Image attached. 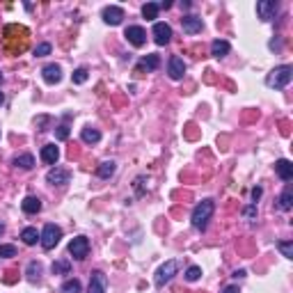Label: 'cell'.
Segmentation results:
<instances>
[{
	"mask_svg": "<svg viewBox=\"0 0 293 293\" xmlns=\"http://www.w3.org/2000/svg\"><path fill=\"white\" fill-rule=\"evenodd\" d=\"M213 211H215L213 200H202L200 204L193 208V215H190L195 229L204 232V229H206V225H208V220H211V215H213Z\"/></svg>",
	"mask_w": 293,
	"mask_h": 293,
	"instance_id": "6da1fadb",
	"label": "cell"
},
{
	"mask_svg": "<svg viewBox=\"0 0 293 293\" xmlns=\"http://www.w3.org/2000/svg\"><path fill=\"white\" fill-rule=\"evenodd\" d=\"M291 78H293V67L291 64H282V67H275L273 71L268 73L266 85L275 87V89H284L291 83Z\"/></svg>",
	"mask_w": 293,
	"mask_h": 293,
	"instance_id": "7a4b0ae2",
	"label": "cell"
},
{
	"mask_svg": "<svg viewBox=\"0 0 293 293\" xmlns=\"http://www.w3.org/2000/svg\"><path fill=\"white\" fill-rule=\"evenodd\" d=\"M62 238V229L58 225H53V222H48L46 227H44V232L39 234V243L44 250H53L58 243H60Z\"/></svg>",
	"mask_w": 293,
	"mask_h": 293,
	"instance_id": "3957f363",
	"label": "cell"
},
{
	"mask_svg": "<svg viewBox=\"0 0 293 293\" xmlns=\"http://www.w3.org/2000/svg\"><path fill=\"white\" fill-rule=\"evenodd\" d=\"M176 270H179V261H174V259L165 261V264L158 268V273H156V287H165L167 282L176 275Z\"/></svg>",
	"mask_w": 293,
	"mask_h": 293,
	"instance_id": "277c9868",
	"label": "cell"
},
{
	"mask_svg": "<svg viewBox=\"0 0 293 293\" xmlns=\"http://www.w3.org/2000/svg\"><path fill=\"white\" fill-rule=\"evenodd\" d=\"M69 254H71L76 261H83L89 254V240L85 236H76V238L69 243Z\"/></svg>",
	"mask_w": 293,
	"mask_h": 293,
	"instance_id": "5b68a950",
	"label": "cell"
},
{
	"mask_svg": "<svg viewBox=\"0 0 293 293\" xmlns=\"http://www.w3.org/2000/svg\"><path fill=\"white\" fill-rule=\"evenodd\" d=\"M277 9H280V2H275V0H259L257 2V16L261 21H273Z\"/></svg>",
	"mask_w": 293,
	"mask_h": 293,
	"instance_id": "8992f818",
	"label": "cell"
},
{
	"mask_svg": "<svg viewBox=\"0 0 293 293\" xmlns=\"http://www.w3.org/2000/svg\"><path fill=\"white\" fill-rule=\"evenodd\" d=\"M46 181L51 186H67L69 181H71V172L64 170V167H51L46 174Z\"/></svg>",
	"mask_w": 293,
	"mask_h": 293,
	"instance_id": "52a82bcc",
	"label": "cell"
},
{
	"mask_svg": "<svg viewBox=\"0 0 293 293\" xmlns=\"http://www.w3.org/2000/svg\"><path fill=\"white\" fill-rule=\"evenodd\" d=\"M124 37H126L128 44L135 48H142L146 44V32H145V28H140V26H128Z\"/></svg>",
	"mask_w": 293,
	"mask_h": 293,
	"instance_id": "ba28073f",
	"label": "cell"
},
{
	"mask_svg": "<svg viewBox=\"0 0 293 293\" xmlns=\"http://www.w3.org/2000/svg\"><path fill=\"white\" fill-rule=\"evenodd\" d=\"M108 289V277L101 270H94L89 275V287H87V293H106Z\"/></svg>",
	"mask_w": 293,
	"mask_h": 293,
	"instance_id": "9c48e42d",
	"label": "cell"
},
{
	"mask_svg": "<svg viewBox=\"0 0 293 293\" xmlns=\"http://www.w3.org/2000/svg\"><path fill=\"white\" fill-rule=\"evenodd\" d=\"M170 39H172V28L167 23H153V41L158 46H165L170 44Z\"/></svg>",
	"mask_w": 293,
	"mask_h": 293,
	"instance_id": "30bf717a",
	"label": "cell"
},
{
	"mask_svg": "<svg viewBox=\"0 0 293 293\" xmlns=\"http://www.w3.org/2000/svg\"><path fill=\"white\" fill-rule=\"evenodd\" d=\"M167 73H170V78L172 80H181L183 78V73H186V62L181 60L179 55H172L170 62H167Z\"/></svg>",
	"mask_w": 293,
	"mask_h": 293,
	"instance_id": "8fae6325",
	"label": "cell"
},
{
	"mask_svg": "<svg viewBox=\"0 0 293 293\" xmlns=\"http://www.w3.org/2000/svg\"><path fill=\"white\" fill-rule=\"evenodd\" d=\"M103 21H106L108 26H119L121 23V19H124V9L121 7H117V5H110V7H106L103 9Z\"/></svg>",
	"mask_w": 293,
	"mask_h": 293,
	"instance_id": "7c38bea8",
	"label": "cell"
},
{
	"mask_svg": "<svg viewBox=\"0 0 293 293\" xmlns=\"http://www.w3.org/2000/svg\"><path fill=\"white\" fill-rule=\"evenodd\" d=\"M181 28H183L186 34H197V32H202L204 23H202L200 16H183L181 19Z\"/></svg>",
	"mask_w": 293,
	"mask_h": 293,
	"instance_id": "4fadbf2b",
	"label": "cell"
},
{
	"mask_svg": "<svg viewBox=\"0 0 293 293\" xmlns=\"http://www.w3.org/2000/svg\"><path fill=\"white\" fill-rule=\"evenodd\" d=\"M275 172H277V176H280L282 181H291L293 179V163L287 158H280L275 163Z\"/></svg>",
	"mask_w": 293,
	"mask_h": 293,
	"instance_id": "5bb4252c",
	"label": "cell"
},
{
	"mask_svg": "<svg viewBox=\"0 0 293 293\" xmlns=\"http://www.w3.org/2000/svg\"><path fill=\"white\" fill-rule=\"evenodd\" d=\"M41 73H44V80H46L48 85H58L62 80V69L58 64H46V67L41 69Z\"/></svg>",
	"mask_w": 293,
	"mask_h": 293,
	"instance_id": "9a60e30c",
	"label": "cell"
},
{
	"mask_svg": "<svg viewBox=\"0 0 293 293\" xmlns=\"http://www.w3.org/2000/svg\"><path fill=\"white\" fill-rule=\"evenodd\" d=\"M60 158V149L55 145H44L41 146V160L46 163V165H55Z\"/></svg>",
	"mask_w": 293,
	"mask_h": 293,
	"instance_id": "2e32d148",
	"label": "cell"
},
{
	"mask_svg": "<svg viewBox=\"0 0 293 293\" xmlns=\"http://www.w3.org/2000/svg\"><path fill=\"white\" fill-rule=\"evenodd\" d=\"M21 208H23L26 213H30V215L39 213V211H41V200H39V197H34V195H28L26 200L21 202Z\"/></svg>",
	"mask_w": 293,
	"mask_h": 293,
	"instance_id": "e0dca14e",
	"label": "cell"
},
{
	"mask_svg": "<svg viewBox=\"0 0 293 293\" xmlns=\"http://www.w3.org/2000/svg\"><path fill=\"white\" fill-rule=\"evenodd\" d=\"M160 67V58L158 55H146V58H142L140 64H138V73H142L146 69V71H156V69Z\"/></svg>",
	"mask_w": 293,
	"mask_h": 293,
	"instance_id": "ac0fdd59",
	"label": "cell"
},
{
	"mask_svg": "<svg viewBox=\"0 0 293 293\" xmlns=\"http://www.w3.org/2000/svg\"><path fill=\"white\" fill-rule=\"evenodd\" d=\"M229 51H232V46H229V41H227V39H215L213 44H211V55L218 58V60H220V58H225Z\"/></svg>",
	"mask_w": 293,
	"mask_h": 293,
	"instance_id": "d6986e66",
	"label": "cell"
},
{
	"mask_svg": "<svg viewBox=\"0 0 293 293\" xmlns=\"http://www.w3.org/2000/svg\"><path fill=\"white\" fill-rule=\"evenodd\" d=\"M115 172H117V163H115V160H106V163H101V165L96 167V174H99L101 179H110Z\"/></svg>",
	"mask_w": 293,
	"mask_h": 293,
	"instance_id": "ffe728a7",
	"label": "cell"
},
{
	"mask_svg": "<svg viewBox=\"0 0 293 293\" xmlns=\"http://www.w3.org/2000/svg\"><path fill=\"white\" fill-rule=\"evenodd\" d=\"M14 167H21V170H32L34 167V158L32 153H21V156H16V158L12 160Z\"/></svg>",
	"mask_w": 293,
	"mask_h": 293,
	"instance_id": "44dd1931",
	"label": "cell"
},
{
	"mask_svg": "<svg viewBox=\"0 0 293 293\" xmlns=\"http://www.w3.org/2000/svg\"><path fill=\"white\" fill-rule=\"evenodd\" d=\"M80 138H83V142H85V145H96V142L101 140V131H99V128L87 126V128H83Z\"/></svg>",
	"mask_w": 293,
	"mask_h": 293,
	"instance_id": "7402d4cb",
	"label": "cell"
},
{
	"mask_svg": "<svg viewBox=\"0 0 293 293\" xmlns=\"http://www.w3.org/2000/svg\"><path fill=\"white\" fill-rule=\"evenodd\" d=\"M277 206H280L282 211H289V208L293 206V190H291V186L284 188V193H282L280 200H277Z\"/></svg>",
	"mask_w": 293,
	"mask_h": 293,
	"instance_id": "603a6c76",
	"label": "cell"
},
{
	"mask_svg": "<svg viewBox=\"0 0 293 293\" xmlns=\"http://www.w3.org/2000/svg\"><path fill=\"white\" fill-rule=\"evenodd\" d=\"M21 238L26 245H37V240H39V232L34 229V227H26L23 232H21Z\"/></svg>",
	"mask_w": 293,
	"mask_h": 293,
	"instance_id": "cb8c5ba5",
	"label": "cell"
},
{
	"mask_svg": "<svg viewBox=\"0 0 293 293\" xmlns=\"http://www.w3.org/2000/svg\"><path fill=\"white\" fill-rule=\"evenodd\" d=\"M158 12H160L158 2H146V5L142 7V16H145L146 21H153L156 16H158Z\"/></svg>",
	"mask_w": 293,
	"mask_h": 293,
	"instance_id": "d4e9b609",
	"label": "cell"
},
{
	"mask_svg": "<svg viewBox=\"0 0 293 293\" xmlns=\"http://www.w3.org/2000/svg\"><path fill=\"white\" fill-rule=\"evenodd\" d=\"M28 280L32 282V284L41 280V264H37V261H30V266H28Z\"/></svg>",
	"mask_w": 293,
	"mask_h": 293,
	"instance_id": "484cf974",
	"label": "cell"
},
{
	"mask_svg": "<svg viewBox=\"0 0 293 293\" xmlns=\"http://www.w3.org/2000/svg\"><path fill=\"white\" fill-rule=\"evenodd\" d=\"M51 270H53V275H69L71 273V264H69L67 259L55 261L53 266H51Z\"/></svg>",
	"mask_w": 293,
	"mask_h": 293,
	"instance_id": "4316f807",
	"label": "cell"
},
{
	"mask_svg": "<svg viewBox=\"0 0 293 293\" xmlns=\"http://www.w3.org/2000/svg\"><path fill=\"white\" fill-rule=\"evenodd\" d=\"M87 78H89V71H87L85 67H78L76 71L71 73V80L76 83V85H83V83H87Z\"/></svg>",
	"mask_w": 293,
	"mask_h": 293,
	"instance_id": "83f0119b",
	"label": "cell"
},
{
	"mask_svg": "<svg viewBox=\"0 0 293 293\" xmlns=\"http://www.w3.org/2000/svg\"><path fill=\"white\" fill-rule=\"evenodd\" d=\"M80 280H76V277H71V280H67L64 284H62V293H80Z\"/></svg>",
	"mask_w": 293,
	"mask_h": 293,
	"instance_id": "f1b7e54d",
	"label": "cell"
},
{
	"mask_svg": "<svg viewBox=\"0 0 293 293\" xmlns=\"http://www.w3.org/2000/svg\"><path fill=\"white\" fill-rule=\"evenodd\" d=\"M277 247H280L282 257L293 259V240H280V243H277Z\"/></svg>",
	"mask_w": 293,
	"mask_h": 293,
	"instance_id": "f546056e",
	"label": "cell"
},
{
	"mask_svg": "<svg viewBox=\"0 0 293 293\" xmlns=\"http://www.w3.org/2000/svg\"><path fill=\"white\" fill-rule=\"evenodd\" d=\"M200 277H202V268H200V266H190V268L186 270V280H188V282H197Z\"/></svg>",
	"mask_w": 293,
	"mask_h": 293,
	"instance_id": "4dcf8cb0",
	"label": "cell"
},
{
	"mask_svg": "<svg viewBox=\"0 0 293 293\" xmlns=\"http://www.w3.org/2000/svg\"><path fill=\"white\" fill-rule=\"evenodd\" d=\"M0 257H2V259H12V257H16V247L14 245H0Z\"/></svg>",
	"mask_w": 293,
	"mask_h": 293,
	"instance_id": "1f68e13d",
	"label": "cell"
},
{
	"mask_svg": "<svg viewBox=\"0 0 293 293\" xmlns=\"http://www.w3.org/2000/svg\"><path fill=\"white\" fill-rule=\"evenodd\" d=\"M55 138H58V140H67L69 138V126L67 124H60V126L55 128Z\"/></svg>",
	"mask_w": 293,
	"mask_h": 293,
	"instance_id": "d6a6232c",
	"label": "cell"
},
{
	"mask_svg": "<svg viewBox=\"0 0 293 293\" xmlns=\"http://www.w3.org/2000/svg\"><path fill=\"white\" fill-rule=\"evenodd\" d=\"M51 53V44H39V46L34 48V55L37 58H44V55H48Z\"/></svg>",
	"mask_w": 293,
	"mask_h": 293,
	"instance_id": "836d02e7",
	"label": "cell"
},
{
	"mask_svg": "<svg viewBox=\"0 0 293 293\" xmlns=\"http://www.w3.org/2000/svg\"><path fill=\"white\" fill-rule=\"evenodd\" d=\"M243 215H245V218L250 220V222H252V220L257 218V204H252V206H245V208H243Z\"/></svg>",
	"mask_w": 293,
	"mask_h": 293,
	"instance_id": "e575fe53",
	"label": "cell"
},
{
	"mask_svg": "<svg viewBox=\"0 0 293 293\" xmlns=\"http://www.w3.org/2000/svg\"><path fill=\"white\" fill-rule=\"evenodd\" d=\"M222 293H240V289L232 284V287H225V291H222Z\"/></svg>",
	"mask_w": 293,
	"mask_h": 293,
	"instance_id": "d590c367",
	"label": "cell"
},
{
	"mask_svg": "<svg viewBox=\"0 0 293 293\" xmlns=\"http://www.w3.org/2000/svg\"><path fill=\"white\" fill-rule=\"evenodd\" d=\"M261 197V188H254L252 190V200H254V204H257V200Z\"/></svg>",
	"mask_w": 293,
	"mask_h": 293,
	"instance_id": "8d00e7d4",
	"label": "cell"
},
{
	"mask_svg": "<svg viewBox=\"0 0 293 293\" xmlns=\"http://www.w3.org/2000/svg\"><path fill=\"white\" fill-rule=\"evenodd\" d=\"M234 277H236V280H243V277H245V270H236V273H234Z\"/></svg>",
	"mask_w": 293,
	"mask_h": 293,
	"instance_id": "74e56055",
	"label": "cell"
},
{
	"mask_svg": "<svg viewBox=\"0 0 293 293\" xmlns=\"http://www.w3.org/2000/svg\"><path fill=\"white\" fill-rule=\"evenodd\" d=\"M158 7H160V9H170V7H172V2H167V0H165V2H158Z\"/></svg>",
	"mask_w": 293,
	"mask_h": 293,
	"instance_id": "f35d334b",
	"label": "cell"
},
{
	"mask_svg": "<svg viewBox=\"0 0 293 293\" xmlns=\"http://www.w3.org/2000/svg\"><path fill=\"white\" fill-rule=\"evenodd\" d=\"M2 103H5V96H2V92H0V106H2Z\"/></svg>",
	"mask_w": 293,
	"mask_h": 293,
	"instance_id": "ab89813d",
	"label": "cell"
},
{
	"mask_svg": "<svg viewBox=\"0 0 293 293\" xmlns=\"http://www.w3.org/2000/svg\"><path fill=\"white\" fill-rule=\"evenodd\" d=\"M2 232H5V227H2V222H0V234H2Z\"/></svg>",
	"mask_w": 293,
	"mask_h": 293,
	"instance_id": "60d3db41",
	"label": "cell"
},
{
	"mask_svg": "<svg viewBox=\"0 0 293 293\" xmlns=\"http://www.w3.org/2000/svg\"><path fill=\"white\" fill-rule=\"evenodd\" d=\"M0 80H2V73H0Z\"/></svg>",
	"mask_w": 293,
	"mask_h": 293,
	"instance_id": "b9f144b4",
	"label": "cell"
}]
</instances>
